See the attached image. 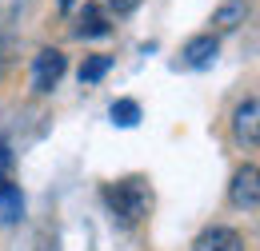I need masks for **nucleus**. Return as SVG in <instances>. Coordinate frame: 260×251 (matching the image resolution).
<instances>
[{
	"label": "nucleus",
	"mask_w": 260,
	"mask_h": 251,
	"mask_svg": "<svg viewBox=\"0 0 260 251\" xmlns=\"http://www.w3.org/2000/svg\"><path fill=\"white\" fill-rule=\"evenodd\" d=\"M104 207L112 212L116 227H136L152 216V184L144 176H124V180H112L104 184Z\"/></svg>",
	"instance_id": "1"
},
{
	"label": "nucleus",
	"mask_w": 260,
	"mask_h": 251,
	"mask_svg": "<svg viewBox=\"0 0 260 251\" xmlns=\"http://www.w3.org/2000/svg\"><path fill=\"white\" fill-rule=\"evenodd\" d=\"M68 72V56L60 48H40L32 56V72H28V84H32L36 96H48Z\"/></svg>",
	"instance_id": "2"
},
{
	"label": "nucleus",
	"mask_w": 260,
	"mask_h": 251,
	"mask_svg": "<svg viewBox=\"0 0 260 251\" xmlns=\"http://www.w3.org/2000/svg\"><path fill=\"white\" fill-rule=\"evenodd\" d=\"M228 132H232V144L252 152L260 144V100L256 96H244L236 108H232V120H228Z\"/></svg>",
	"instance_id": "3"
},
{
	"label": "nucleus",
	"mask_w": 260,
	"mask_h": 251,
	"mask_svg": "<svg viewBox=\"0 0 260 251\" xmlns=\"http://www.w3.org/2000/svg\"><path fill=\"white\" fill-rule=\"evenodd\" d=\"M228 203L244 216H252L260 207V168L256 163H240L232 172V184H228Z\"/></svg>",
	"instance_id": "4"
},
{
	"label": "nucleus",
	"mask_w": 260,
	"mask_h": 251,
	"mask_svg": "<svg viewBox=\"0 0 260 251\" xmlns=\"http://www.w3.org/2000/svg\"><path fill=\"white\" fill-rule=\"evenodd\" d=\"M188 251H248V239L236 227H228V223H212V227H204L192 239Z\"/></svg>",
	"instance_id": "5"
},
{
	"label": "nucleus",
	"mask_w": 260,
	"mask_h": 251,
	"mask_svg": "<svg viewBox=\"0 0 260 251\" xmlns=\"http://www.w3.org/2000/svg\"><path fill=\"white\" fill-rule=\"evenodd\" d=\"M216 56H220V36H212V32H200V36H192V40H184V48H180V64L192 68V72L212 68Z\"/></svg>",
	"instance_id": "6"
},
{
	"label": "nucleus",
	"mask_w": 260,
	"mask_h": 251,
	"mask_svg": "<svg viewBox=\"0 0 260 251\" xmlns=\"http://www.w3.org/2000/svg\"><path fill=\"white\" fill-rule=\"evenodd\" d=\"M76 36L80 40H100V36H112V16L104 12V4L92 0V4H84L80 8V16H76Z\"/></svg>",
	"instance_id": "7"
},
{
	"label": "nucleus",
	"mask_w": 260,
	"mask_h": 251,
	"mask_svg": "<svg viewBox=\"0 0 260 251\" xmlns=\"http://www.w3.org/2000/svg\"><path fill=\"white\" fill-rule=\"evenodd\" d=\"M248 16H252V0H220V8L212 12V36L236 32Z\"/></svg>",
	"instance_id": "8"
},
{
	"label": "nucleus",
	"mask_w": 260,
	"mask_h": 251,
	"mask_svg": "<svg viewBox=\"0 0 260 251\" xmlns=\"http://www.w3.org/2000/svg\"><path fill=\"white\" fill-rule=\"evenodd\" d=\"M20 216H24L20 184H12V180L0 176V223H20Z\"/></svg>",
	"instance_id": "9"
},
{
	"label": "nucleus",
	"mask_w": 260,
	"mask_h": 251,
	"mask_svg": "<svg viewBox=\"0 0 260 251\" xmlns=\"http://www.w3.org/2000/svg\"><path fill=\"white\" fill-rule=\"evenodd\" d=\"M108 68H112V56H104V52H92V56H84V64H80V84L84 88H92V84H100L104 76H108Z\"/></svg>",
	"instance_id": "10"
},
{
	"label": "nucleus",
	"mask_w": 260,
	"mask_h": 251,
	"mask_svg": "<svg viewBox=\"0 0 260 251\" xmlns=\"http://www.w3.org/2000/svg\"><path fill=\"white\" fill-rule=\"evenodd\" d=\"M136 120H140V104H136V100H116V104H112V124L132 128Z\"/></svg>",
	"instance_id": "11"
},
{
	"label": "nucleus",
	"mask_w": 260,
	"mask_h": 251,
	"mask_svg": "<svg viewBox=\"0 0 260 251\" xmlns=\"http://www.w3.org/2000/svg\"><path fill=\"white\" fill-rule=\"evenodd\" d=\"M36 251H56V235L40 231V239H36Z\"/></svg>",
	"instance_id": "12"
},
{
	"label": "nucleus",
	"mask_w": 260,
	"mask_h": 251,
	"mask_svg": "<svg viewBox=\"0 0 260 251\" xmlns=\"http://www.w3.org/2000/svg\"><path fill=\"white\" fill-rule=\"evenodd\" d=\"M60 8H64V12H68V8H72V0H60Z\"/></svg>",
	"instance_id": "13"
}]
</instances>
